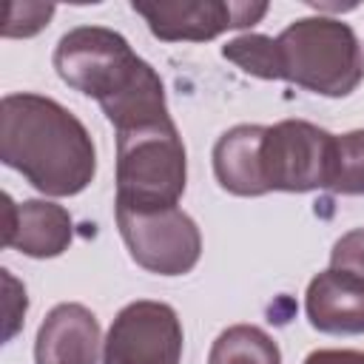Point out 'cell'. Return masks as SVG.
<instances>
[{"instance_id":"6da1fadb","label":"cell","mask_w":364,"mask_h":364,"mask_svg":"<svg viewBox=\"0 0 364 364\" xmlns=\"http://www.w3.org/2000/svg\"><path fill=\"white\" fill-rule=\"evenodd\" d=\"M54 68L65 85L100 102L117 134L171 119L159 74L111 28L80 26L63 34Z\"/></svg>"},{"instance_id":"7a4b0ae2","label":"cell","mask_w":364,"mask_h":364,"mask_svg":"<svg viewBox=\"0 0 364 364\" xmlns=\"http://www.w3.org/2000/svg\"><path fill=\"white\" fill-rule=\"evenodd\" d=\"M0 159L48 196H74L97 173V154L85 125L40 94L3 97Z\"/></svg>"},{"instance_id":"3957f363","label":"cell","mask_w":364,"mask_h":364,"mask_svg":"<svg viewBox=\"0 0 364 364\" xmlns=\"http://www.w3.org/2000/svg\"><path fill=\"white\" fill-rule=\"evenodd\" d=\"M279 80L321 97H347L364 80V57L353 28L336 17H301L279 37Z\"/></svg>"},{"instance_id":"277c9868","label":"cell","mask_w":364,"mask_h":364,"mask_svg":"<svg viewBox=\"0 0 364 364\" xmlns=\"http://www.w3.org/2000/svg\"><path fill=\"white\" fill-rule=\"evenodd\" d=\"M185 176V145L173 119L117 134V205L128 210L176 208Z\"/></svg>"},{"instance_id":"5b68a950","label":"cell","mask_w":364,"mask_h":364,"mask_svg":"<svg viewBox=\"0 0 364 364\" xmlns=\"http://www.w3.org/2000/svg\"><path fill=\"white\" fill-rule=\"evenodd\" d=\"M333 134L304 119H284L264 128L259 165L267 193H307L327 188L333 168Z\"/></svg>"},{"instance_id":"8992f818","label":"cell","mask_w":364,"mask_h":364,"mask_svg":"<svg viewBox=\"0 0 364 364\" xmlns=\"http://www.w3.org/2000/svg\"><path fill=\"white\" fill-rule=\"evenodd\" d=\"M117 225L131 259L148 273L182 276L196 267L202 236L196 222L179 208L128 210L117 205Z\"/></svg>"},{"instance_id":"52a82bcc","label":"cell","mask_w":364,"mask_h":364,"mask_svg":"<svg viewBox=\"0 0 364 364\" xmlns=\"http://www.w3.org/2000/svg\"><path fill=\"white\" fill-rule=\"evenodd\" d=\"M182 324L165 301H131L108 330L102 364H179Z\"/></svg>"},{"instance_id":"ba28073f","label":"cell","mask_w":364,"mask_h":364,"mask_svg":"<svg viewBox=\"0 0 364 364\" xmlns=\"http://www.w3.org/2000/svg\"><path fill=\"white\" fill-rule=\"evenodd\" d=\"M136 14L145 17L154 37L165 43H202L213 40L228 28H247L267 14V3H225V0H196V3H131Z\"/></svg>"},{"instance_id":"9c48e42d","label":"cell","mask_w":364,"mask_h":364,"mask_svg":"<svg viewBox=\"0 0 364 364\" xmlns=\"http://www.w3.org/2000/svg\"><path fill=\"white\" fill-rule=\"evenodd\" d=\"M3 245L34 259H51L71 245V216L65 208L43 199L14 205L3 196Z\"/></svg>"},{"instance_id":"30bf717a","label":"cell","mask_w":364,"mask_h":364,"mask_svg":"<svg viewBox=\"0 0 364 364\" xmlns=\"http://www.w3.org/2000/svg\"><path fill=\"white\" fill-rule=\"evenodd\" d=\"M100 355V321L74 301L57 304L37 330L34 361L37 364H97Z\"/></svg>"},{"instance_id":"8fae6325","label":"cell","mask_w":364,"mask_h":364,"mask_svg":"<svg viewBox=\"0 0 364 364\" xmlns=\"http://www.w3.org/2000/svg\"><path fill=\"white\" fill-rule=\"evenodd\" d=\"M304 310L321 333L358 336L364 333V282L330 267L307 284Z\"/></svg>"},{"instance_id":"7c38bea8","label":"cell","mask_w":364,"mask_h":364,"mask_svg":"<svg viewBox=\"0 0 364 364\" xmlns=\"http://www.w3.org/2000/svg\"><path fill=\"white\" fill-rule=\"evenodd\" d=\"M264 125H236L225 131L213 148V173L219 185L236 196L267 193L259 165Z\"/></svg>"},{"instance_id":"4fadbf2b","label":"cell","mask_w":364,"mask_h":364,"mask_svg":"<svg viewBox=\"0 0 364 364\" xmlns=\"http://www.w3.org/2000/svg\"><path fill=\"white\" fill-rule=\"evenodd\" d=\"M279 361L282 358L276 341L253 324H236L219 333L208 355V364H279Z\"/></svg>"},{"instance_id":"5bb4252c","label":"cell","mask_w":364,"mask_h":364,"mask_svg":"<svg viewBox=\"0 0 364 364\" xmlns=\"http://www.w3.org/2000/svg\"><path fill=\"white\" fill-rule=\"evenodd\" d=\"M327 188L344 196H364V131L336 136Z\"/></svg>"},{"instance_id":"9a60e30c","label":"cell","mask_w":364,"mask_h":364,"mask_svg":"<svg viewBox=\"0 0 364 364\" xmlns=\"http://www.w3.org/2000/svg\"><path fill=\"white\" fill-rule=\"evenodd\" d=\"M222 57L236 63L242 71L262 77V80H279V48L276 37L267 34H242L230 40L222 48Z\"/></svg>"},{"instance_id":"2e32d148","label":"cell","mask_w":364,"mask_h":364,"mask_svg":"<svg viewBox=\"0 0 364 364\" xmlns=\"http://www.w3.org/2000/svg\"><path fill=\"white\" fill-rule=\"evenodd\" d=\"M51 14L54 6L48 3H9L3 17V37H31L48 23Z\"/></svg>"},{"instance_id":"e0dca14e","label":"cell","mask_w":364,"mask_h":364,"mask_svg":"<svg viewBox=\"0 0 364 364\" xmlns=\"http://www.w3.org/2000/svg\"><path fill=\"white\" fill-rule=\"evenodd\" d=\"M330 267L364 282V228L350 230L336 242L330 253Z\"/></svg>"},{"instance_id":"ac0fdd59","label":"cell","mask_w":364,"mask_h":364,"mask_svg":"<svg viewBox=\"0 0 364 364\" xmlns=\"http://www.w3.org/2000/svg\"><path fill=\"white\" fill-rule=\"evenodd\" d=\"M3 279H6V338H11L23 321V313H26V290L9 276V270H3Z\"/></svg>"},{"instance_id":"d6986e66","label":"cell","mask_w":364,"mask_h":364,"mask_svg":"<svg viewBox=\"0 0 364 364\" xmlns=\"http://www.w3.org/2000/svg\"><path fill=\"white\" fill-rule=\"evenodd\" d=\"M304 364H364V353L358 350H313Z\"/></svg>"}]
</instances>
